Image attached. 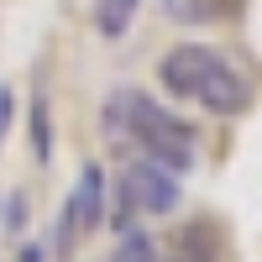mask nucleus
Wrapping results in <instances>:
<instances>
[{
	"label": "nucleus",
	"mask_w": 262,
	"mask_h": 262,
	"mask_svg": "<svg viewBox=\"0 0 262 262\" xmlns=\"http://www.w3.org/2000/svg\"><path fill=\"white\" fill-rule=\"evenodd\" d=\"M158 84L173 100H189V105H200L210 116H242V105H247V79L236 74L231 58H221L205 42L168 48L163 63H158Z\"/></svg>",
	"instance_id": "1"
},
{
	"label": "nucleus",
	"mask_w": 262,
	"mask_h": 262,
	"mask_svg": "<svg viewBox=\"0 0 262 262\" xmlns=\"http://www.w3.org/2000/svg\"><path fill=\"white\" fill-rule=\"evenodd\" d=\"M126 142H137V147H142V158H152L158 168L179 173V179L194 168V158H200V137H194V126H189L184 116L163 111V105H158V100H147V95H137V105H131Z\"/></svg>",
	"instance_id": "2"
},
{
	"label": "nucleus",
	"mask_w": 262,
	"mask_h": 262,
	"mask_svg": "<svg viewBox=\"0 0 262 262\" xmlns=\"http://www.w3.org/2000/svg\"><path fill=\"white\" fill-rule=\"evenodd\" d=\"M116 200L131 205V215H173V210L184 205V184H179V173L158 168L152 158H137V163L121 168Z\"/></svg>",
	"instance_id": "3"
},
{
	"label": "nucleus",
	"mask_w": 262,
	"mask_h": 262,
	"mask_svg": "<svg viewBox=\"0 0 262 262\" xmlns=\"http://www.w3.org/2000/svg\"><path fill=\"white\" fill-rule=\"evenodd\" d=\"M105 205H111V200H105V168H100V163H84V168H79V184L69 189V200H63L74 231H79V236L100 231V226H105Z\"/></svg>",
	"instance_id": "4"
},
{
	"label": "nucleus",
	"mask_w": 262,
	"mask_h": 262,
	"mask_svg": "<svg viewBox=\"0 0 262 262\" xmlns=\"http://www.w3.org/2000/svg\"><path fill=\"white\" fill-rule=\"evenodd\" d=\"M158 262H221V236H215V226H184L179 242H173Z\"/></svg>",
	"instance_id": "5"
},
{
	"label": "nucleus",
	"mask_w": 262,
	"mask_h": 262,
	"mask_svg": "<svg viewBox=\"0 0 262 262\" xmlns=\"http://www.w3.org/2000/svg\"><path fill=\"white\" fill-rule=\"evenodd\" d=\"M137 11H142V0H95V32L105 42H121L131 27H137Z\"/></svg>",
	"instance_id": "6"
},
{
	"label": "nucleus",
	"mask_w": 262,
	"mask_h": 262,
	"mask_svg": "<svg viewBox=\"0 0 262 262\" xmlns=\"http://www.w3.org/2000/svg\"><path fill=\"white\" fill-rule=\"evenodd\" d=\"M163 11H168V21H179V27H215V21L231 11V0H163Z\"/></svg>",
	"instance_id": "7"
},
{
	"label": "nucleus",
	"mask_w": 262,
	"mask_h": 262,
	"mask_svg": "<svg viewBox=\"0 0 262 262\" xmlns=\"http://www.w3.org/2000/svg\"><path fill=\"white\" fill-rule=\"evenodd\" d=\"M27 131H32V158H37V168H48L53 163V116H48V95H32V121H27Z\"/></svg>",
	"instance_id": "8"
},
{
	"label": "nucleus",
	"mask_w": 262,
	"mask_h": 262,
	"mask_svg": "<svg viewBox=\"0 0 262 262\" xmlns=\"http://www.w3.org/2000/svg\"><path fill=\"white\" fill-rule=\"evenodd\" d=\"M142 90H111L100 105V126H105V137H126V121H131V105H137Z\"/></svg>",
	"instance_id": "9"
},
{
	"label": "nucleus",
	"mask_w": 262,
	"mask_h": 262,
	"mask_svg": "<svg viewBox=\"0 0 262 262\" xmlns=\"http://www.w3.org/2000/svg\"><path fill=\"white\" fill-rule=\"evenodd\" d=\"M111 262H158V242H152L147 231H126L121 247L111 252Z\"/></svg>",
	"instance_id": "10"
},
{
	"label": "nucleus",
	"mask_w": 262,
	"mask_h": 262,
	"mask_svg": "<svg viewBox=\"0 0 262 262\" xmlns=\"http://www.w3.org/2000/svg\"><path fill=\"white\" fill-rule=\"evenodd\" d=\"M11 121H16V95H11V84H0V142H6Z\"/></svg>",
	"instance_id": "11"
},
{
	"label": "nucleus",
	"mask_w": 262,
	"mask_h": 262,
	"mask_svg": "<svg viewBox=\"0 0 262 262\" xmlns=\"http://www.w3.org/2000/svg\"><path fill=\"white\" fill-rule=\"evenodd\" d=\"M6 226L21 231V194H11V200H6Z\"/></svg>",
	"instance_id": "12"
},
{
	"label": "nucleus",
	"mask_w": 262,
	"mask_h": 262,
	"mask_svg": "<svg viewBox=\"0 0 262 262\" xmlns=\"http://www.w3.org/2000/svg\"><path fill=\"white\" fill-rule=\"evenodd\" d=\"M16 262H48V252H42L37 242H27V247H21V252H16Z\"/></svg>",
	"instance_id": "13"
}]
</instances>
